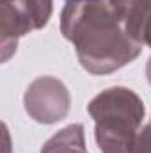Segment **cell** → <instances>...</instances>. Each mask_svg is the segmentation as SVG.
I'll return each mask as SVG.
<instances>
[{"instance_id": "9", "label": "cell", "mask_w": 151, "mask_h": 153, "mask_svg": "<svg viewBox=\"0 0 151 153\" xmlns=\"http://www.w3.org/2000/svg\"><path fill=\"white\" fill-rule=\"evenodd\" d=\"M66 2H82V0H66Z\"/></svg>"}, {"instance_id": "2", "label": "cell", "mask_w": 151, "mask_h": 153, "mask_svg": "<svg viewBox=\"0 0 151 153\" xmlns=\"http://www.w3.org/2000/svg\"><path fill=\"white\" fill-rule=\"evenodd\" d=\"M87 112L94 119V141L101 153H133L146 114L135 91L124 85L103 89L89 102Z\"/></svg>"}, {"instance_id": "6", "label": "cell", "mask_w": 151, "mask_h": 153, "mask_svg": "<svg viewBox=\"0 0 151 153\" xmlns=\"http://www.w3.org/2000/svg\"><path fill=\"white\" fill-rule=\"evenodd\" d=\"M41 153H89L85 146L84 126L75 123L61 128L43 144Z\"/></svg>"}, {"instance_id": "4", "label": "cell", "mask_w": 151, "mask_h": 153, "mask_svg": "<svg viewBox=\"0 0 151 153\" xmlns=\"http://www.w3.org/2000/svg\"><path fill=\"white\" fill-rule=\"evenodd\" d=\"M23 105L25 112L36 123L53 125L68 116L71 107V96L62 80L43 75L34 78L25 89Z\"/></svg>"}, {"instance_id": "5", "label": "cell", "mask_w": 151, "mask_h": 153, "mask_svg": "<svg viewBox=\"0 0 151 153\" xmlns=\"http://www.w3.org/2000/svg\"><path fill=\"white\" fill-rule=\"evenodd\" d=\"M128 36L151 48V0H110Z\"/></svg>"}, {"instance_id": "3", "label": "cell", "mask_w": 151, "mask_h": 153, "mask_svg": "<svg viewBox=\"0 0 151 153\" xmlns=\"http://www.w3.org/2000/svg\"><path fill=\"white\" fill-rule=\"evenodd\" d=\"M53 11V0H0V50L7 62L20 38L46 27Z\"/></svg>"}, {"instance_id": "7", "label": "cell", "mask_w": 151, "mask_h": 153, "mask_svg": "<svg viewBox=\"0 0 151 153\" xmlns=\"http://www.w3.org/2000/svg\"><path fill=\"white\" fill-rule=\"evenodd\" d=\"M133 153H151V119L139 130Z\"/></svg>"}, {"instance_id": "1", "label": "cell", "mask_w": 151, "mask_h": 153, "mask_svg": "<svg viewBox=\"0 0 151 153\" xmlns=\"http://www.w3.org/2000/svg\"><path fill=\"white\" fill-rule=\"evenodd\" d=\"M61 32L75 46L80 66L93 75L124 68L144 48L128 36L110 0L68 2L61 13Z\"/></svg>"}, {"instance_id": "8", "label": "cell", "mask_w": 151, "mask_h": 153, "mask_svg": "<svg viewBox=\"0 0 151 153\" xmlns=\"http://www.w3.org/2000/svg\"><path fill=\"white\" fill-rule=\"evenodd\" d=\"M146 76H148V82L151 85V57L148 59V64H146Z\"/></svg>"}]
</instances>
